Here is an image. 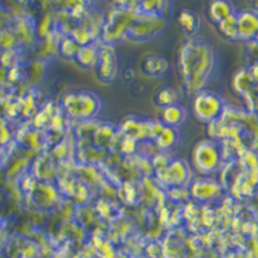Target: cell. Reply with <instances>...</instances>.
Returning <instances> with one entry per match:
<instances>
[{
    "label": "cell",
    "mask_w": 258,
    "mask_h": 258,
    "mask_svg": "<svg viewBox=\"0 0 258 258\" xmlns=\"http://www.w3.org/2000/svg\"><path fill=\"white\" fill-rule=\"evenodd\" d=\"M195 160L200 169L203 170H213L217 167L218 163V154L214 150V147L209 145H203L202 147L197 150L195 153Z\"/></svg>",
    "instance_id": "7a4b0ae2"
},
{
    "label": "cell",
    "mask_w": 258,
    "mask_h": 258,
    "mask_svg": "<svg viewBox=\"0 0 258 258\" xmlns=\"http://www.w3.org/2000/svg\"><path fill=\"white\" fill-rule=\"evenodd\" d=\"M174 137H176V132H174L172 126H168L164 131H161V132L159 133V142L161 144L160 146H170V145L173 144Z\"/></svg>",
    "instance_id": "52a82bcc"
},
{
    "label": "cell",
    "mask_w": 258,
    "mask_h": 258,
    "mask_svg": "<svg viewBox=\"0 0 258 258\" xmlns=\"http://www.w3.org/2000/svg\"><path fill=\"white\" fill-rule=\"evenodd\" d=\"M177 100H178V94L173 88H163L156 94V101L159 105L165 106V107L176 105Z\"/></svg>",
    "instance_id": "277c9868"
},
{
    "label": "cell",
    "mask_w": 258,
    "mask_h": 258,
    "mask_svg": "<svg viewBox=\"0 0 258 258\" xmlns=\"http://www.w3.org/2000/svg\"><path fill=\"white\" fill-rule=\"evenodd\" d=\"M179 24L186 31L194 32L197 30L198 25H199V21H198L197 15L194 12H190V11H183V12L179 15Z\"/></svg>",
    "instance_id": "5b68a950"
},
{
    "label": "cell",
    "mask_w": 258,
    "mask_h": 258,
    "mask_svg": "<svg viewBox=\"0 0 258 258\" xmlns=\"http://www.w3.org/2000/svg\"><path fill=\"white\" fill-rule=\"evenodd\" d=\"M212 16H213L216 20H218L220 22H222L223 20L226 18H229L230 16V11H229V6L225 3H214L212 6Z\"/></svg>",
    "instance_id": "8992f818"
},
{
    "label": "cell",
    "mask_w": 258,
    "mask_h": 258,
    "mask_svg": "<svg viewBox=\"0 0 258 258\" xmlns=\"http://www.w3.org/2000/svg\"><path fill=\"white\" fill-rule=\"evenodd\" d=\"M221 101L217 96L211 93H202L195 100V111L198 116L204 120H212L220 115Z\"/></svg>",
    "instance_id": "6da1fadb"
},
{
    "label": "cell",
    "mask_w": 258,
    "mask_h": 258,
    "mask_svg": "<svg viewBox=\"0 0 258 258\" xmlns=\"http://www.w3.org/2000/svg\"><path fill=\"white\" fill-rule=\"evenodd\" d=\"M183 119H185V110L177 103L165 107L164 112H163V120L169 126L178 125Z\"/></svg>",
    "instance_id": "3957f363"
}]
</instances>
